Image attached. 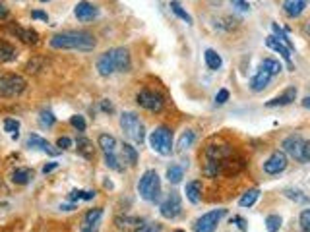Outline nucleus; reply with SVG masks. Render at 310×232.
<instances>
[{
  "label": "nucleus",
  "mask_w": 310,
  "mask_h": 232,
  "mask_svg": "<svg viewBox=\"0 0 310 232\" xmlns=\"http://www.w3.org/2000/svg\"><path fill=\"white\" fill-rule=\"evenodd\" d=\"M27 147L29 149H39V151H45L47 155H51V157H56L58 153H60V149H53V145L47 142L45 138H41V136H37V134H31L29 138H27Z\"/></svg>",
  "instance_id": "obj_14"
},
{
  "label": "nucleus",
  "mask_w": 310,
  "mask_h": 232,
  "mask_svg": "<svg viewBox=\"0 0 310 232\" xmlns=\"http://www.w3.org/2000/svg\"><path fill=\"white\" fill-rule=\"evenodd\" d=\"M33 180V170L31 168H16L12 172V182L14 184H19V186H25Z\"/></svg>",
  "instance_id": "obj_26"
},
{
  "label": "nucleus",
  "mask_w": 310,
  "mask_h": 232,
  "mask_svg": "<svg viewBox=\"0 0 310 232\" xmlns=\"http://www.w3.org/2000/svg\"><path fill=\"white\" fill-rule=\"evenodd\" d=\"M101 219H103V209L101 207L90 209L88 213L84 215V219H82L80 232H97L99 231V225H101Z\"/></svg>",
  "instance_id": "obj_12"
},
{
  "label": "nucleus",
  "mask_w": 310,
  "mask_h": 232,
  "mask_svg": "<svg viewBox=\"0 0 310 232\" xmlns=\"http://www.w3.org/2000/svg\"><path fill=\"white\" fill-rule=\"evenodd\" d=\"M70 124H72L78 132H84V130H86V120H84V116H80V114H74L72 118H70Z\"/></svg>",
  "instance_id": "obj_40"
},
{
  "label": "nucleus",
  "mask_w": 310,
  "mask_h": 232,
  "mask_svg": "<svg viewBox=\"0 0 310 232\" xmlns=\"http://www.w3.org/2000/svg\"><path fill=\"white\" fill-rule=\"evenodd\" d=\"M281 223H283V219L279 215H268L266 217V229H268V232H279Z\"/></svg>",
  "instance_id": "obj_35"
},
{
  "label": "nucleus",
  "mask_w": 310,
  "mask_h": 232,
  "mask_svg": "<svg viewBox=\"0 0 310 232\" xmlns=\"http://www.w3.org/2000/svg\"><path fill=\"white\" fill-rule=\"evenodd\" d=\"M4 132H8L12 136V140H18L19 138V120L16 118H6L4 120Z\"/></svg>",
  "instance_id": "obj_32"
},
{
  "label": "nucleus",
  "mask_w": 310,
  "mask_h": 232,
  "mask_svg": "<svg viewBox=\"0 0 310 232\" xmlns=\"http://www.w3.org/2000/svg\"><path fill=\"white\" fill-rule=\"evenodd\" d=\"M287 164H289V161H287V155H285L283 151H274V153L268 157V161L264 162V172H266V174H272V176H275V174L283 172V170L287 168Z\"/></svg>",
  "instance_id": "obj_11"
},
{
  "label": "nucleus",
  "mask_w": 310,
  "mask_h": 232,
  "mask_svg": "<svg viewBox=\"0 0 310 232\" xmlns=\"http://www.w3.org/2000/svg\"><path fill=\"white\" fill-rule=\"evenodd\" d=\"M120 157H122V161L128 162L130 166H136V164H138V151H136V147H132L130 143H122V147H120Z\"/></svg>",
  "instance_id": "obj_24"
},
{
  "label": "nucleus",
  "mask_w": 310,
  "mask_h": 232,
  "mask_svg": "<svg viewBox=\"0 0 310 232\" xmlns=\"http://www.w3.org/2000/svg\"><path fill=\"white\" fill-rule=\"evenodd\" d=\"M27 87V81L18 74H4L0 76V97L2 99H12L19 97Z\"/></svg>",
  "instance_id": "obj_6"
},
{
  "label": "nucleus",
  "mask_w": 310,
  "mask_h": 232,
  "mask_svg": "<svg viewBox=\"0 0 310 232\" xmlns=\"http://www.w3.org/2000/svg\"><path fill=\"white\" fill-rule=\"evenodd\" d=\"M39 120H41V124L47 126V128L55 126V122H56L55 114H53L51 110H41V116H39Z\"/></svg>",
  "instance_id": "obj_38"
},
{
  "label": "nucleus",
  "mask_w": 310,
  "mask_h": 232,
  "mask_svg": "<svg viewBox=\"0 0 310 232\" xmlns=\"http://www.w3.org/2000/svg\"><path fill=\"white\" fill-rule=\"evenodd\" d=\"M16 58H18V51H16L10 43L2 41V43H0V64H4V62H14Z\"/></svg>",
  "instance_id": "obj_25"
},
{
  "label": "nucleus",
  "mask_w": 310,
  "mask_h": 232,
  "mask_svg": "<svg viewBox=\"0 0 310 232\" xmlns=\"http://www.w3.org/2000/svg\"><path fill=\"white\" fill-rule=\"evenodd\" d=\"M10 31L18 37V39H21L23 43H27V45H35L37 41H39V33H37L35 29H23V27H19L16 21L10 25Z\"/></svg>",
  "instance_id": "obj_19"
},
{
  "label": "nucleus",
  "mask_w": 310,
  "mask_h": 232,
  "mask_svg": "<svg viewBox=\"0 0 310 232\" xmlns=\"http://www.w3.org/2000/svg\"><path fill=\"white\" fill-rule=\"evenodd\" d=\"M136 103L142 108H146V110H151V112H159L165 105L163 97H161L157 91H151V89L140 91V93L136 95Z\"/></svg>",
  "instance_id": "obj_8"
},
{
  "label": "nucleus",
  "mask_w": 310,
  "mask_h": 232,
  "mask_svg": "<svg viewBox=\"0 0 310 232\" xmlns=\"http://www.w3.org/2000/svg\"><path fill=\"white\" fill-rule=\"evenodd\" d=\"M159 213H161L163 219H169V221L177 219L179 215L183 213V199H181V196L177 192H171L169 196L165 197L163 203L159 205Z\"/></svg>",
  "instance_id": "obj_9"
},
{
  "label": "nucleus",
  "mask_w": 310,
  "mask_h": 232,
  "mask_svg": "<svg viewBox=\"0 0 310 232\" xmlns=\"http://www.w3.org/2000/svg\"><path fill=\"white\" fill-rule=\"evenodd\" d=\"M266 45H268L272 51H275V53L281 54V56H283V60L287 62V66H289V68L293 70V64H291V53H293V51H291V49H287V47H285V45H283V43H281V41H279V39H277L275 35L268 37V39H266Z\"/></svg>",
  "instance_id": "obj_17"
},
{
  "label": "nucleus",
  "mask_w": 310,
  "mask_h": 232,
  "mask_svg": "<svg viewBox=\"0 0 310 232\" xmlns=\"http://www.w3.org/2000/svg\"><path fill=\"white\" fill-rule=\"evenodd\" d=\"M132 68V58L124 47L109 49L97 58V72L99 76H112L116 72H130Z\"/></svg>",
  "instance_id": "obj_2"
},
{
  "label": "nucleus",
  "mask_w": 310,
  "mask_h": 232,
  "mask_svg": "<svg viewBox=\"0 0 310 232\" xmlns=\"http://www.w3.org/2000/svg\"><path fill=\"white\" fill-rule=\"evenodd\" d=\"M74 14H76V18L80 19V21H90V19L97 18L99 10H97V6H93L92 2L82 0V2H78V4H76Z\"/></svg>",
  "instance_id": "obj_15"
},
{
  "label": "nucleus",
  "mask_w": 310,
  "mask_h": 232,
  "mask_svg": "<svg viewBox=\"0 0 310 232\" xmlns=\"http://www.w3.org/2000/svg\"><path fill=\"white\" fill-rule=\"evenodd\" d=\"M51 49L55 51H80V53H92L97 47V41L90 31H62L51 37L49 41Z\"/></svg>",
  "instance_id": "obj_1"
},
{
  "label": "nucleus",
  "mask_w": 310,
  "mask_h": 232,
  "mask_svg": "<svg viewBox=\"0 0 310 232\" xmlns=\"http://www.w3.org/2000/svg\"><path fill=\"white\" fill-rule=\"evenodd\" d=\"M204 60H206V66H207L209 70H219V68H221V64H223L221 56H219L213 49H207V51L204 53Z\"/></svg>",
  "instance_id": "obj_27"
},
{
  "label": "nucleus",
  "mask_w": 310,
  "mask_h": 232,
  "mask_svg": "<svg viewBox=\"0 0 310 232\" xmlns=\"http://www.w3.org/2000/svg\"><path fill=\"white\" fill-rule=\"evenodd\" d=\"M95 197V192H84V190H74V192H70L68 194V199L70 201H80V199H86V201H90V199H93Z\"/></svg>",
  "instance_id": "obj_36"
},
{
  "label": "nucleus",
  "mask_w": 310,
  "mask_h": 232,
  "mask_svg": "<svg viewBox=\"0 0 310 232\" xmlns=\"http://www.w3.org/2000/svg\"><path fill=\"white\" fill-rule=\"evenodd\" d=\"M56 166H58V162H49V164H45V166H43V174H49V172H53Z\"/></svg>",
  "instance_id": "obj_48"
},
{
  "label": "nucleus",
  "mask_w": 310,
  "mask_h": 232,
  "mask_svg": "<svg viewBox=\"0 0 310 232\" xmlns=\"http://www.w3.org/2000/svg\"><path fill=\"white\" fill-rule=\"evenodd\" d=\"M76 149H78V155H82L84 159L92 161L95 157V151H93V143L88 140V138H78L76 142Z\"/></svg>",
  "instance_id": "obj_23"
},
{
  "label": "nucleus",
  "mask_w": 310,
  "mask_h": 232,
  "mask_svg": "<svg viewBox=\"0 0 310 232\" xmlns=\"http://www.w3.org/2000/svg\"><path fill=\"white\" fill-rule=\"evenodd\" d=\"M305 143L307 140L301 136V134H293V136H287L281 147H283V153L285 155H291L293 159L297 161H303V149H305Z\"/></svg>",
  "instance_id": "obj_10"
},
{
  "label": "nucleus",
  "mask_w": 310,
  "mask_h": 232,
  "mask_svg": "<svg viewBox=\"0 0 310 232\" xmlns=\"http://www.w3.org/2000/svg\"><path fill=\"white\" fill-rule=\"evenodd\" d=\"M303 107L310 110V97H305V99H303Z\"/></svg>",
  "instance_id": "obj_51"
},
{
  "label": "nucleus",
  "mask_w": 310,
  "mask_h": 232,
  "mask_svg": "<svg viewBox=\"0 0 310 232\" xmlns=\"http://www.w3.org/2000/svg\"><path fill=\"white\" fill-rule=\"evenodd\" d=\"M274 76L270 74L268 70H264V68H260V70L256 72V76L250 79V89L254 91V93H260V91H264L268 87V83H270V79H272Z\"/></svg>",
  "instance_id": "obj_18"
},
{
  "label": "nucleus",
  "mask_w": 310,
  "mask_h": 232,
  "mask_svg": "<svg viewBox=\"0 0 310 232\" xmlns=\"http://www.w3.org/2000/svg\"><path fill=\"white\" fill-rule=\"evenodd\" d=\"M225 215H227V209H213V211L204 213L200 219L194 223V231L196 232H215L219 221H221Z\"/></svg>",
  "instance_id": "obj_7"
},
{
  "label": "nucleus",
  "mask_w": 310,
  "mask_h": 232,
  "mask_svg": "<svg viewBox=\"0 0 310 232\" xmlns=\"http://www.w3.org/2000/svg\"><path fill=\"white\" fill-rule=\"evenodd\" d=\"M272 31H274V35L277 37V39H279V41H281V43H283L287 49L295 51V45H293V41L289 39V35H287V33H285V31H283V29L277 25V23H272Z\"/></svg>",
  "instance_id": "obj_31"
},
{
  "label": "nucleus",
  "mask_w": 310,
  "mask_h": 232,
  "mask_svg": "<svg viewBox=\"0 0 310 232\" xmlns=\"http://www.w3.org/2000/svg\"><path fill=\"white\" fill-rule=\"evenodd\" d=\"M56 147H58L60 151H62V149H70V147H72V140H70V138H58Z\"/></svg>",
  "instance_id": "obj_44"
},
{
  "label": "nucleus",
  "mask_w": 310,
  "mask_h": 232,
  "mask_svg": "<svg viewBox=\"0 0 310 232\" xmlns=\"http://www.w3.org/2000/svg\"><path fill=\"white\" fill-rule=\"evenodd\" d=\"M301 162H310V142L305 143V149H303V161Z\"/></svg>",
  "instance_id": "obj_47"
},
{
  "label": "nucleus",
  "mask_w": 310,
  "mask_h": 232,
  "mask_svg": "<svg viewBox=\"0 0 310 232\" xmlns=\"http://www.w3.org/2000/svg\"><path fill=\"white\" fill-rule=\"evenodd\" d=\"M6 18H8V8L0 2V19H6Z\"/></svg>",
  "instance_id": "obj_50"
},
{
  "label": "nucleus",
  "mask_w": 310,
  "mask_h": 232,
  "mask_svg": "<svg viewBox=\"0 0 310 232\" xmlns=\"http://www.w3.org/2000/svg\"><path fill=\"white\" fill-rule=\"evenodd\" d=\"M307 31H309V33H310V23H309V25H307Z\"/></svg>",
  "instance_id": "obj_53"
},
{
  "label": "nucleus",
  "mask_w": 310,
  "mask_h": 232,
  "mask_svg": "<svg viewBox=\"0 0 310 232\" xmlns=\"http://www.w3.org/2000/svg\"><path fill=\"white\" fill-rule=\"evenodd\" d=\"M260 68H264V70H268L272 76H277L279 72L283 70V66H281V62L279 60H275V58H264V62L260 64Z\"/></svg>",
  "instance_id": "obj_30"
},
{
  "label": "nucleus",
  "mask_w": 310,
  "mask_h": 232,
  "mask_svg": "<svg viewBox=\"0 0 310 232\" xmlns=\"http://www.w3.org/2000/svg\"><path fill=\"white\" fill-rule=\"evenodd\" d=\"M285 196L293 199V201H297V203H309V197L303 196V192L301 190H293V188H287L285 190Z\"/></svg>",
  "instance_id": "obj_37"
},
{
  "label": "nucleus",
  "mask_w": 310,
  "mask_h": 232,
  "mask_svg": "<svg viewBox=\"0 0 310 232\" xmlns=\"http://www.w3.org/2000/svg\"><path fill=\"white\" fill-rule=\"evenodd\" d=\"M258 197H260V190L258 188H252V190H248V192H244L240 199H238V205L240 207H252L256 201H258Z\"/></svg>",
  "instance_id": "obj_28"
},
{
  "label": "nucleus",
  "mask_w": 310,
  "mask_h": 232,
  "mask_svg": "<svg viewBox=\"0 0 310 232\" xmlns=\"http://www.w3.org/2000/svg\"><path fill=\"white\" fill-rule=\"evenodd\" d=\"M149 145L159 155H171V151H173V132L167 126H157L149 134Z\"/></svg>",
  "instance_id": "obj_5"
},
{
  "label": "nucleus",
  "mask_w": 310,
  "mask_h": 232,
  "mask_svg": "<svg viewBox=\"0 0 310 232\" xmlns=\"http://www.w3.org/2000/svg\"><path fill=\"white\" fill-rule=\"evenodd\" d=\"M299 223H301V229L305 232H310V207L309 209H305L301 217H299Z\"/></svg>",
  "instance_id": "obj_39"
},
{
  "label": "nucleus",
  "mask_w": 310,
  "mask_h": 232,
  "mask_svg": "<svg viewBox=\"0 0 310 232\" xmlns=\"http://www.w3.org/2000/svg\"><path fill=\"white\" fill-rule=\"evenodd\" d=\"M175 232H184V231H183V229H177V231H175Z\"/></svg>",
  "instance_id": "obj_54"
},
{
  "label": "nucleus",
  "mask_w": 310,
  "mask_h": 232,
  "mask_svg": "<svg viewBox=\"0 0 310 232\" xmlns=\"http://www.w3.org/2000/svg\"><path fill=\"white\" fill-rule=\"evenodd\" d=\"M231 223H237V227L242 232H246V229H248V227H246V221H244L242 217H233V219H231Z\"/></svg>",
  "instance_id": "obj_45"
},
{
  "label": "nucleus",
  "mask_w": 310,
  "mask_h": 232,
  "mask_svg": "<svg viewBox=\"0 0 310 232\" xmlns=\"http://www.w3.org/2000/svg\"><path fill=\"white\" fill-rule=\"evenodd\" d=\"M138 232H161V225L149 223V225H144L142 229H138Z\"/></svg>",
  "instance_id": "obj_43"
},
{
  "label": "nucleus",
  "mask_w": 310,
  "mask_h": 232,
  "mask_svg": "<svg viewBox=\"0 0 310 232\" xmlns=\"http://www.w3.org/2000/svg\"><path fill=\"white\" fill-rule=\"evenodd\" d=\"M120 128L126 134V138H130L134 143L142 145L146 142V128H144L136 112H122L120 114Z\"/></svg>",
  "instance_id": "obj_3"
},
{
  "label": "nucleus",
  "mask_w": 310,
  "mask_h": 232,
  "mask_svg": "<svg viewBox=\"0 0 310 232\" xmlns=\"http://www.w3.org/2000/svg\"><path fill=\"white\" fill-rule=\"evenodd\" d=\"M307 4H309V0H283V12L289 18H299L305 12Z\"/></svg>",
  "instance_id": "obj_20"
},
{
  "label": "nucleus",
  "mask_w": 310,
  "mask_h": 232,
  "mask_svg": "<svg viewBox=\"0 0 310 232\" xmlns=\"http://www.w3.org/2000/svg\"><path fill=\"white\" fill-rule=\"evenodd\" d=\"M101 108H103L105 112H112V110H114L112 105H110V101H107V99H103V101H101Z\"/></svg>",
  "instance_id": "obj_49"
},
{
  "label": "nucleus",
  "mask_w": 310,
  "mask_h": 232,
  "mask_svg": "<svg viewBox=\"0 0 310 232\" xmlns=\"http://www.w3.org/2000/svg\"><path fill=\"white\" fill-rule=\"evenodd\" d=\"M183 178H184V168L183 166L173 164V166H169V168H167V180H169L171 184H179Z\"/></svg>",
  "instance_id": "obj_29"
},
{
  "label": "nucleus",
  "mask_w": 310,
  "mask_h": 232,
  "mask_svg": "<svg viewBox=\"0 0 310 232\" xmlns=\"http://www.w3.org/2000/svg\"><path fill=\"white\" fill-rule=\"evenodd\" d=\"M97 142H99L103 155H116V140L110 134H101Z\"/></svg>",
  "instance_id": "obj_22"
},
{
  "label": "nucleus",
  "mask_w": 310,
  "mask_h": 232,
  "mask_svg": "<svg viewBox=\"0 0 310 232\" xmlns=\"http://www.w3.org/2000/svg\"><path fill=\"white\" fill-rule=\"evenodd\" d=\"M39 2H49V0H39Z\"/></svg>",
  "instance_id": "obj_55"
},
{
  "label": "nucleus",
  "mask_w": 310,
  "mask_h": 232,
  "mask_svg": "<svg viewBox=\"0 0 310 232\" xmlns=\"http://www.w3.org/2000/svg\"><path fill=\"white\" fill-rule=\"evenodd\" d=\"M194 140H196V134L192 132V130H186L183 136H181V140H179V151H184V149H188L192 143H194Z\"/></svg>",
  "instance_id": "obj_34"
},
{
  "label": "nucleus",
  "mask_w": 310,
  "mask_h": 232,
  "mask_svg": "<svg viewBox=\"0 0 310 232\" xmlns=\"http://www.w3.org/2000/svg\"><path fill=\"white\" fill-rule=\"evenodd\" d=\"M184 194H186V197H188L190 203H200V199H202V182L200 180H192V182H188Z\"/></svg>",
  "instance_id": "obj_21"
},
{
  "label": "nucleus",
  "mask_w": 310,
  "mask_h": 232,
  "mask_svg": "<svg viewBox=\"0 0 310 232\" xmlns=\"http://www.w3.org/2000/svg\"><path fill=\"white\" fill-rule=\"evenodd\" d=\"M138 194L146 201H157L161 196V180L155 170H146L138 182Z\"/></svg>",
  "instance_id": "obj_4"
},
{
  "label": "nucleus",
  "mask_w": 310,
  "mask_h": 232,
  "mask_svg": "<svg viewBox=\"0 0 310 232\" xmlns=\"http://www.w3.org/2000/svg\"><path fill=\"white\" fill-rule=\"evenodd\" d=\"M114 225H116L118 231H122V232L138 231V229L144 227V219H140V217H130V215H118V217L114 219Z\"/></svg>",
  "instance_id": "obj_13"
},
{
  "label": "nucleus",
  "mask_w": 310,
  "mask_h": 232,
  "mask_svg": "<svg viewBox=\"0 0 310 232\" xmlns=\"http://www.w3.org/2000/svg\"><path fill=\"white\" fill-rule=\"evenodd\" d=\"M295 99H297V87L291 85V87H287V89L283 91L281 95H277V97H274V99H270V101L266 103V107H270V108L287 107V105H291Z\"/></svg>",
  "instance_id": "obj_16"
},
{
  "label": "nucleus",
  "mask_w": 310,
  "mask_h": 232,
  "mask_svg": "<svg viewBox=\"0 0 310 232\" xmlns=\"http://www.w3.org/2000/svg\"><path fill=\"white\" fill-rule=\"evenodd\" d=\"M227 101H229V91H227V89H219L217 95H215V103H217V105H225Z\"/></svg>",
  "instance_id": "obj_42"
},
{
  "label": "nucleus",
  "mask_w": 310,
  "mask_h": 232,
  "mask_svg": "<svg viewBox=\"0 0 310 232\" xmlns=\"http://www.w3.org/2000/svg\"><path fill=\"white\" fill-rule=\"evenodd\" d=\"M60 209H62V211H72L74 205H60Z\"/></svg>",
  "instance_id": "obj_52"
},
{
  "label": "nucleus",
  "mask_w": 310,
  "mask_h": 232,
  "mask_svg": "<svg viewBox=\"0 0 310 232\" xmlns=\"http://www.w3.org/2000/svg\"><path fill=\"white\" fill-rule=\"evenodd\" d=\"M231 4H233V8H237L240 12H248L250 10V4L246 0H231Z\"/></svg>",
  "instance_id": "obj_41"
},
{
  "label": "nucleus",
  "mask_w": 310,
  "mask_h": 232,
  "mask_svg": "<svg viewBox=\"0 0 310 232\" xmlns=\"http://www.w3.org/2000/svg\"><path fill=\"white\" fill-rule=\"evenodd\" d=\"M31 18H33V19H43V21H49V16H47L45 12H41V10H33V12H31Z\"/></svg>",
  "instance_id": "obj_46"
},
{
  "label": "nucleus",
  "mask_w": 310,
  "mask_h": 232,
  "mask_svg": "<svg viewBox=\"0 0 310 232\" xmlns=\"http://www.w3.org/2000/svg\"><path fill=\"white\" fill-rule=\"evenodd\" d=\"M171 10H173V14H175L177 18H181L183 21H186V23H192V16H190V14L186 12V10H183L181 2L173 0V2H171Z\"/></svg>",
  "instance_id": "obj_33"
}]
</instances>
